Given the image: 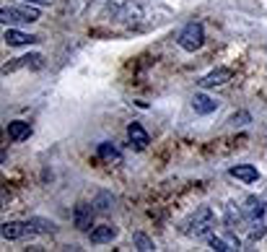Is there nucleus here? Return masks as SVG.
I'll use <instances>...</instances> for the list:
<instances>
[{
    "label": "nucleus",
    "mask_w": 267,
    "mask_h": 252,
    "mask_svg": "<svg viewBox=\"0 0 267 252\" xmlns=\"http://www.w3.org/2000/svg\"><path fill=\"white\" fill-rule=\"evenodd\" d=\"M114 203V198H109V195H101V200H99V208L96 211H109V205Z\"/></svg>",
    "instance_id": "nucleus-22"
},
{
    "label": "nucleus",
    "mask_w": 267,
    "mask_h": 252,
    "mask_svg": "<svg viewBox=\"0 0 267 252\" xmlns=\"http://www.w3.org/2000/svg\"><path fill=\"white\" fill-rule=\"evenodd\" d=\"M127 138H130V146H135L138 151H143V148L151 143V138H148V133H145V128H143L140 122H130V128H127Z\"/></svg>",
    "instance_id": "nucleus-9"
},
{
    "label": "nucleus",
    "mask_w": 267,
    "mask_h": 252,
    "mask_svg": "<svg viewBox=\"0 0 267 252\" xmlns=\"http://www.w3.org/2000/svg\"><path fill=\"white\" fill-rule=\"evenodd\" d=\"M207 244H210L213 252H228V249H239V242H223V239H218V236H207Z\"/></svg>",
    "instance_id": "nucleus-20"
},
{
    "label": "nucleus",
    "mask_w": 267,
    "mask_h": 252,
    "mask_svg": "<svg viewBox=\"0 0 267 252\" xmlns=\"http://www.w3.org/2000/svg\"><path fill=\"white\" fill-rule=\"evenodd\" d=\"M228 122H231V125H236V128H241V125L251 122V114H249V112H233Z\"/></svg>",
    "instance_id": "nucleus-21"
},
{
    "label": "nucleus",
    "mask_w": 267,
    "mask_h": 252,
    "mask_svg": "<svg viewBox=\"0 0 267 252\" xmlns=\"http://www.w3.org/2000/svg\"><path fill=\"white\" fill-rule=\"evenodd\" d=\"M132 244H135V249H140V252H153V249H156L153 239H151L148 234H143V231L132 234Z\"/></svg>",
    "instance_id": "nucleus-18"
},
{
    "label": "nucleus",
    "mask_w": 267,
    "mask_h": 252,
    "mask_svg": "<svg viewBox=\"0 0 267 252\" xmlns=\"http://www.w3.org/2000/svg\"><path fill=\"white\" fill-rule=\"evenodd\" d=\"M0 234H3V239L13 242V239H24V236L32 234V231H29L26 221H24V224H21V221H6L3 229H0Z\"/></svg>",
    "instance_id": "nucleus-8"
},
{
    "label": "nucleus",
    "mask_w": 267,
    "mask_h": 252,
    "mask_svg": "<svg viewBox=\"0 0 267 252\" xmlns=\"http://www.w3.org/2000/svg\"><path fill=\"white\" fill-rule=\"evenodd\" d=\"M26 226H29V231H32V234H52L55 231V224H52V221H47V218H29Z\"/></svg>",
    "instance_id": "nucleus-16"
},
{
    "label": "nucleus",
    "mask_w": 267,
    "mask_h": 252,
    "mask_svg": "<svg viewBox=\"0 0 267 252\" xmlns=\"http://www.w3.org/2000/svg\"><path fill=\"white\" fill-rule=\"evenodd\" d=\"M96 154H99V159H101V161H109V164H122V154L117 151V148H114L112 143H99Z\"/></svg>",
    "instance_id": "nucleus-15"
},
{
    "label": "nucleus",
    "mask_w": 267,
    "mask_h": 252,
    "mask_svg": "<svg viewBox=\"0 0 267 252\" xmlns=\"http://www.w3.org/2000/svg\"><path fill=\"white\" fill-rule=\"evenodd\" d=\"M0 19H3V24H34V21H39V11L37 8L6 6L3 11H0Z\"/></svg>",
    "instance_id": "nucleus-3"
},
{
    "label": "nucleus",
    "mask_w": 267,
    "mask_h": 252,
    "mask_svg": "<svg viewBox=\"0 0 267 252\" xmlns=\"http://www.w3.org/2000/svg\"><path fill=\"white\" fill-rule=\"evenodd\" d=\"M244 221H246L244 211L236 208V203H228V205H226V226H228V231H236V229L244 224Z\"/></svg>",
    "instance_id": "nucleus-14"
},
{
    "label": "nucleus",
    "mask_w": 267,
    "mask_h": 252,
    "mask_svg": "<svg viewBox=\"0 0 267 252\" xmlns=\"http://www.w3.org/2000/svg\"><path fill=\"white\" fill-rule=\"evenodd\" d=\"M241 211H244L246 221L251 224V221H254V218H259V216H264V213H267V203H264L262 198L249 195V198L244 200V205H241Z\"/></svg>",
    "instance_id": "nucleus-5"
},
{
    "label": "nucleus",
    "mask_w": 267,
    "mask_h": 252,
    "mask_svg": "<svg viewBox=\"0 0 267 252\" xmlns=\"http://www.w3.org/2000/svg\"><path fill=\"white\" fill-rule=\"evenodd\" d=\"M16 68H42V55H24L19 57V63L8 65L6 70H16Z\"/></svg>",
    "instance_id": "nucleus-19"
},
{
    "label": "nucleus",
    "mask_w": 267,
    "mask_h": 252,
    "mask_svg": "<svg viewBox=\"0 0 267 252\" xmlns=\"http://www.w3.org/2000/svg\"><path fill=\"white\" fill-rule=\"evenodd\" d=\"M205 44V29L197 21H189L182 32H179V47L184 52H197Z\"/></svg>",
    "instance_id": "nucleus-2"
},
{
    "label": "nucleus",
    "mask_w": 267,
    "mask_h": 252,
    "mask_svg": "<svg viewBox=\"0 0 267 252\" xmlns=\"http://www.w3.org/2000/svg\"><path fill=\"white\" fill-rule=\"evenodd\" d=\"M114 236H117V226H112V224H101V226H94L91 231H88V239H91V244L112 242Z\"/></svg>",
    "instance_id": "nucleus-10"
},
{
    "label": "nucleus",
    "mask_w": 267,
    "mask_h": 252,
    "mask_svg": "<svg viewBox=\"0 0 267 252\" xmlns=\"http://www.w3.org/2000/svg\"><path fill=\"white\" fill-rule=\"evenodd\" d=\"M3 39H6V44H11V47H21V44H34V42H39L34 34L19 32V29H6Z\"/></svg>",
    "instance_id": "nucleus-12"
},
{
    "label": "nucleus",
    "mask_w": 267,
    "mask_h": 252,
    "mask_svg": "<svg viewBox=\"0 0 267 252\" xmlns=\"http://www.w3.org/2000/svg\"><path fill=\"white\" fill-rule=\"evenodd\" d=\"M73 221H76V226L81 231H91L94 226V208L86 203H78L76 208H73Z\"/></svg>",
    "instance_id": "nucleus-4"
},
{
    "label": "nucleus",
    "mask_w": 267,
    "mask_h": 252,
    "mask_svg": "<svg viewBox=\"0 0 267 252\" xmlns=\"http://www.w3.org/2000/svg\"><path fill=\"white\" fill-rule=\"evenodd\" d=\"M192 109H195V114H213L218 109V101L210 99V96H205V94H195L192 96Z\"/></svg>",
    "instance_id": "nucleus-11"
},
{
    "label": "nucleus",
    "mask_w": 267,
    "mask_h": 252,
    "mask_svg": "<svg viewBox=\"0 0 267 252\" xmlns=\"http://www.w3.org/2000/svg\"><path fill=\"white\" fill-rule=\"evenodd\" d=\"M249 226H251V231H249V239H251V242L262 239L264 231H267V213H264V216H259V218H254Z\"/></svg>",
    "instance_id": "nucleus-17"
},
{
    "label": "nucleus",
    "mask_w": 267,
    "mask_h": 252,
    "mask_svg": "<svg viewBox=\"0 0 267 252\" xmlns=\"http://www.w3.org/2000/svg\"><path fill=\"white\" fill-rule=\"evenodd\" d=\"M228 174L233 177V180L244 182V185H251V182H257V180H259L257 167H251V164H236V167L228 169Z\"/></svg>",
    "instance_id": "nucleus-7"
},
{
    "label": "nucleus",
    "mask_w": 267,
    "mask_h": 252,
    "mask_svg": "<svg viewBox=\"0 0 267 252\" xmlns=\"http://www.w3.org/2000/svg\"><path fill=\"white\" fill-rule=\"evenodd\" d=\"M24 3H29V6H50L52 0H24Z\"/></svg>",
    "instance_id": "nucleus-23"
},
{
    "label": "nucleus",
    "mask_w": 267,
    "mask_h": 252,
    "mask_svg": "<svg viewBox=\"0 0 267 252\" xmlns=\"http://www.w3.org/2000/svg\"><path fill=\"white\" fill-rule=\"evenodd\" d=\"M233 78V73L228 70V68H215V70H210L207 76L200 81V86L202 88H215V86H223V83H228Z\"/></svg>",
    "instance_id": "nucleus-6"
},
{
    "label": "nucleus",
    "mask_w": 267,
    "mask_h": 252,
    "mask_svg": "<svg viewBox=\"0 0 267 252\" xmlns=\"http://www.w3.org/2000/svg\"><path fill=\"white\" fill-rule=\"evenodd\" d=\"M213 226H215L213 208H210V205H200V208L192 213V218L187 221L184 231H187L189 236H195V239H197V236H210Z\"/></svg>",
    "instance_id": "nucleus-1"
},
{
    "label": "nucleus",
    "mask_w": 267,
    "mask_h": 252,
    "mask_svg": "<svg viewBox=\"0 0 267 252\" xmlns=\"http://www.w3.org/2000/svg\"><path fill=\"white\" fill-rule=\"evenodd\" d=\"M29 136H32V125L29 122H24V120H13V122H8V138L11 141H26Z\"/></svg>",
    "instance_id": "nucleus-13"
}]
</instances>
